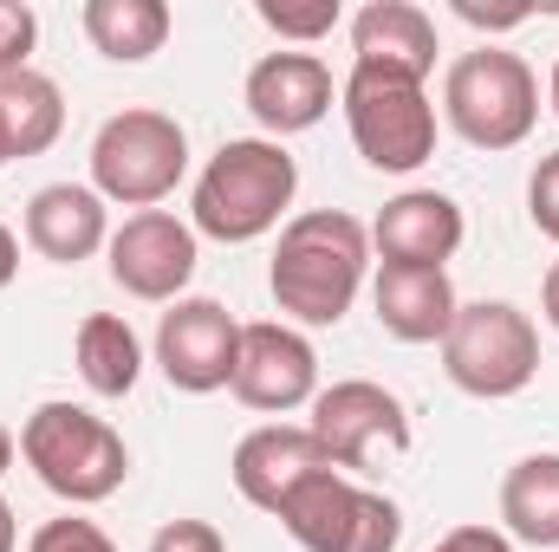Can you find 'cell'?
<instances>
[{
    "mask_svg": "<svg viewBox=\"0 0 559 552\" xmlns=\"http://www.w3.org/2000/svg\"><path fill=\"white\" fill-rule=\"evenodd\" d=\"M371 274V228L345 208H306L280 228L267 292L286 325H338Z\"/></svg>",
    "mask_w": 559,
    "mask_h": 552,
    "instance_id": "6da1fadb",
    "label": "cell"
},
{
    "mask_svg": "<svg viewBox=\"0 0 559 552\" xmlns=\"http://www.w3.org/2000/svg\"><path fill=\"white\" fill-rule=\"evenodd\" d=\"M293 195H299V163L286 156V143L228 137L209 156V169L195 176L189 228L222 241V248H241V241H261V235L286 228Z\"/></svg>",
    "mask_w": 559,
    "mask_h": 552,
    "instance_id": "7a4b0ae2",
    "label": "cell"
},
{
    "mask_svg": "<svg viewBox=\"0 0 559 552\" xmlns=\"http://www.w3.org/2000/svg\"><path fill=\"white\" fill-rule=\"evenodd\" d=\"M20 461L39 475L46 494L72 501V507H98L124 488L131 475V448L105 416L79 410V404H39L20 422Z\"/></svg>",
    "mask_w": 559,
    "mask_h": 552,
    "instance_id": "3957f363",
    "label": "cell"
},
{
    "mask_svg": "<svg viewBox=\"0 0 559 552\" xmlns=\"http://www.w3.org/2000/svg\"><path fill=\"white\" fill-rule=\"evenodd\" d=\"M442 118L468 149H521L540 124V79L521 52L475 46L442 72Z\"/></svg>",
    "mask_w": 559,
    "mask_h": 552,
    "instance_id": "277c9868",
    "label": "cell"
},
{
    "mask_svg": "<svg viewBox=\"0 0 559 552\" xmlns=\"http://www.w3.org/2000/svg\"><path fill=\"white\" fill-rule=\"evenodd\" d=\"M345 105V131L358 143V156L384 176H411L436 156V105L423 92V79L404 72H378V65H352L338 85Z\"/></svg>",
    "mask_w": 559,
    "mask_h": 552,
    "instance_id": "5b68a950",
    "label": "cell"
},
{
    "mask_svg": "<svg viewBox=\"0 0 559 552\" xmlns=\"http://www.w3.org/2000/svg\"><path fill=\"white\" fill-rule=\"evenodd\" d=\"M442 371L455 391L481 397V404H501V397H521L534 377H540V332L521 305L508 299H475L455 312L449 338H442Z\"/></svg>",
    "mask_w": 559,
    "mask_h": 552,
    "instance_id": "8992f818",
    "label": "cell"
},
{
    "mask_svg": "<svg viewBox=\"0 0 559 552\" xmlns=\"http://www.w3.org/2000/svg\"><path fill=\"white\" fill-rule=\"evenodd\" d=\"M189 176V137L169 111L131 105L118 118L98 124L92 137V189L118 208H156L163 195H176V182Z\"/></svg>",
    "mask_w": 559,
    "mask_h": 552,
    "instance_id": "52a82bcc",
    "label": "cell"
},
{
    "mask_svg": "<svg viewBox=\"0 0 559 552\" xmlns=\"http://www.w3.org/2000/svg\"><path fill=\"white\" fill-rule=\"evenodd\" d=\"M274 520L299 552H397L404 540V507L338 468L312 475Z\"/></svg>",
    "mask_w": 559,
    "mask_h": 552,
    "instance_id": "ba28073f",
    "label": "cell"
},
{
    "mask_svg": "<svg viewBox=\"0 0 559 552\" xmlns=\"http://www.w3.org/2000/svg\"><path fill=\"white\" fill-rule=\"evenodd\" d=\"M319 448L332 455V468H378L384 455L411 448V410L397 404V391L371 384V377H338L312 397V422Z\"/></svg>",
    "mask_w": 559,
    "mask_h": 552,
    "instance_id": "9c48e42d",
    "label": "cell"
},
{
    "mask_svg": "<svg viewBox=\"0 0 559 552\" xmlns=\"http://www.w3.org/2000/svg\"><path fill=\"white\" fill-rule=\"evenodd\" d=\"M235 358H241V319L222 299H176L156 325V371L189 391H228L235 384Z\"/></svg>",
    "mask_w": 559,
    "mask_h": 552,
    "instance_id": "30bf717a",
    "label": "cell"
},
{
    "mask_svg": "<svg viewBox=\"0 0 559 552\" xmlns=\"http://www.w3.org/2000/svg\"><path fill=\"white\" fill-rule=\"evenodd\" d=\"M228 391L261 416L312 410V397H319V351H312V338L299 325H286V319L241 325V358H235V384Z\"/></svg>",
    "mask_w": 559,
    "mask_h": 552,
    "instance_id": "8fae6325",
    "label": "cell"
},
{
    "mask_svg": "<svg viewBox=\"0 0 559 552\" xmlns=\"http://www.w3.org/2000/svg\"><path fill=\"white\" fill-rule=\"evenodd\" d=\"M111 279L131 292V299H150V305H176L182 286L195 279V228L176 221L169 208H143V215H124V228H111Z\"/></svg>",
    "mask_w": 559,
    "mask_h": 552,
    "instance_id": "7c38bea8",
    "label": "cell"
},
{
    "mask_svg": "<svg viewBox=\"0 0 559 552\" xmlns=\"http://www.w3.org/2000/svg\"><path fill=\"white\" fill-rule=\"evenodd\" d=\"M325 468H332V455L319 448V435H312L306 422H261V429H248V435L235 442V461H228L241 501L261 507V514H280V507H286L312 475H325Z\"/></svg>",
    "mask_w": 559,
    "mask_h": 552,
    "instance_id": "4fadbf2b",
    "label": "cell"
},
{
    "mask_svg": "<svg viewBox=\"0 0 559 552\" xmlns=\"http://www.w3.org/2000/svg\"><path fill=\"white\" fill-rule=\"evenodd\" d=\"M241 98H248L254 124L280 143V137H299V131L325 124L338 85H332V65L319 52H267V59H254Z\"/></svg>",
    "mask_w": 559,
    "mask_h": 552,
    "instance_id": "5bb4252c",
    "label": "cell"
},
{
    "mask_svg": "<svg viewBox=\"0 0 559 552\" xmlns=\"http://www.w3.org/2000/svg\"><path fill=\"white\" fill-rule=\"evenodd\" d=\"M462 235H468V221L442 189H404L371 221V248L384 254V267H442L449 274Z\"/></svg>",
    "mask_w": 559,
    "mask_h": 552,
    "instance_id": "9a60e30c",
    "label": "cell"
},
{
    "mask_svg": "<svg viewBox=\"0 0 559 552\" xmlns=\"http://www.w3.org/2000/svg\"><path fill=\"white\" fill-rule=\"evenodd\" d=\"M26 248L52 267H79L111 248V202L92 182H46L26 202Z\"/></svg>",
    "mask_w": 559,
    "mask_h": 552,
    "instance_id": "2e32d148",
    "label": "cell"
},
{
    "mask_svg": "<svg viewBox=\"0 0 559 552\" xmlns=\"http://www.w3.org/2000/svg\"><path fill=\"white\" fill-rule=\"evenodd\" d=\"M371 305H378V325L397 345H442L455 312H462V299H455L442 267H378Z\"/></svg>",
    "mask_w": 559,
    "mask_h": 552,
    "instance_id": "e0dca14e",
    "label": "cell"
},
{
    "mask_svg": "<svg viewBox=\"0 0 559 552\" xmlns=\"http://www.w3.org/2000/svg\"><path fill=\"white\" fill-rule=\"evenodd\" d=\"M352 65L429 79L436 72V20L417 0H371L352 13Z\"/></svg>",
    "mask_w": 559,
    "mask_h": 552,
    "instance_id": "ac0fdd59",
    "label": "cell"
},
{
    "mask_svg": "<svg viewBox=\"0 0 559 552\" xmlns=\"http://www.w3.org/2000/svg\"><path fill=\"white\" fill-rule=\"evenodd\" d=\"M79 26H85L92 52H105L111 65H143V59H156L169 46L176 20H169L163 0H85Z\"/></svg>",
    "mask_w": 559,
    "mask_h": 552,
    "instance_id": "d6986e66",
    "label": "cell"
},
{
    "mask_svg": "<svg viewBox=\"0 0 559 552\" xmlns=\"http://www.w3.org/2000/svg\"><path fill=\"white\" fill-rule=\"evenodd\" d=\"M501 533L521 547H559V455H521L501 481Z\"/></svg>",
    "mask_w": 559,
    "mask_h": 552,
    "instance_id": "ffe728a7",
    "label": "cell"
},
{
    "mask_svg": "<svg viewBox=\"0 0 559 552\" xmlns=\"http://www.w3.org/2000/svg\"><path fill=\"white\" fill-rule=\"evenodd\" d=\"M72 358H79L85 391L111 397V404L131 397L143 377V345H138V332H131V319H118V312H92L79 325V338H72Z\"/></svg>",
    "mask_w": 559,
    "mask_h": 552,
    "instance_id": "44dd1931",
    "label": "cell"
},
{
    "mask_svg": "<svg viewBox=\"0 0 559 552\" xmlns=\"http://www.w3.org/2000/svg\"><path fill=\"white\" fill-rule=\"evenodd\" d=\"M0 131H7V156L13 163L52 149L59 131H66V92H59V79H46L33 65L13 72V79H0Z\"/></svg>",
    "mask_w": 559,
    "mask_h": 552,
    "instance_id": "7402d4cb",
    "label": "cell"
},
{
    "mask_svg": "<svg viewBox=\"0 0 559 552\" xmlns=\"http://www.w3.org/2000/svg\"><path fill=\"white\" fill-rule=\"evenodd\" d=\"M254 13H261V26H267V33L293 39V46H319V39H325V33H338V20H345V7H338V0H261Z\"/></svg>",
    "mask_w": 559,
    "mask_h": 552,
    "instance_id": "603a6c76",
    "label": "cell"
},
{
    "mask_svg": "<svg viewBox=\"0 0 559 552\" xmlns=\"http://www.w3.org/2000/svg\"><path fill=\"white\" fill-rule=\"evenodd\" d=\"M33 46H39V13L26 0H0V79L26 72Z\"/></svg>",
    "mask_w": 559,
    "mask_h": 552,
    "instance_id": "cb8c5ba5",
    "label": "cell"
},
{
    "mask_svg": "<svg viewBox=\"0 0 559 552\" xmlns=\"http://www.w3.org/2000/svg\"><path fill=\"white\" fill-rule=\"evenodd\" d=\"M26 552H118V547H111V533H105L98 520L66 514V520H46V527L26 540Z\"/></svg>",
    "mask_w": 559,
    "mask_h": 552,
    "instance_id": "d4e9b609",
    "label": "cell"
},
{
    "mask_svg": "<svg viewBox=\"0 0 559 552\" xmlns=\"http://www.w3.org/2000/svg\"><path fill=\"white\" fill-rule=\"evenodd\" d=\"M527 221H534L547 241H559V149L540 156L534 176H527Z\"/></svg>",
    "mask_w": 559,
    "mask_h": 552,
    "instance_id": "484cf974",
    "label": "cell"
},
{
    "mask_svg": "<svg viewBox=\"0 0 559 552\" xmlns=\"http://www.w3.org/2000/svg\"><path fill=\"white\" fill-rule=\"evenodd\" d=\"M150 552H228V540L209 520H169V527H156Z\"/></svg>",
    "mask_w": 559,
    "mask_h": 552,
    "instance_id": "4316f807",
    "label": "cell"
},
{
    "mask_svg": "<svg viewBox=\"0 0 559 552\" xmlns=\"http://www.w3.org/2000/svg\"><path fill=\"white\" fill-rule=\"evenodd\" d=\"M429 552H514V540H508L501 527H481V520H475V527H449Z\"/></svg>",
    "mask_w": 559,
    "mask_h": 552,
    "instance_id": "83f0119b",
    "label": "cell"
},
{
    "mask_svg": "<svg viewBox=\"0 0 559 552\" xmlns=\"http://www.w3.org/2000/svg\"><path fill=\"white\" fill-rule=\"evenodd\" d=\"M13 274H20V241H13V228L0 221V292L13 286Z\"/></svg>",
    "mask_w": 559,
    "mask_h": 552,
    "instance_id": "f1b7e54d",
    "label": "cell"
},
{
    "mask_svg": "<svg viewBox=\"0 0 559 552\" xmlns=\"http://www.w3.org/2000/svg\"><path fill=\"white\" fill-rule=\"evenodd\" d=\"M540 312H547V325L559 332V261L547 267V279H540Z\"/></svg>",
    "mask_w": 559,
    "mask_h": 552,
    "instance_id": "f546056e",
    "label": "cell"
},
{
    "mask_svg": "<svg viewBox=\"0 0 559 552\" xmlns=\"http://www.w3.org/2000/svg\"><path fill=\"white\" fill-rule=\"evenodd\" d=\"M20 547V520H13V507H7V494H0V552Z\"/></svg>",
    "mask_w": 559,
    "mask_h": 552,
    "instance_id": "4dcf8cb0",
    "label": "cell"
},
{
    "mask_svg": "<svg viewBox=\"0 0 559 552\" xmlns=\"http://www.w3.org/2000/svg\"><path fill=\"white\" fill-rule=\"evenodd\" d=\"M13 455H20V435H13V429H0V475L13 468Z\"/></svg>",
    "mask_w": 559,
    "mask_h": 552,
    "instance_id": "1f68e13d",
    "label": "cell"
},
{
    "mask_svg": "<svg viewBox=\"0 0 559 552\" xmlns=\"http://www.w3.org/2000/svg\"><path fill=\"white\" fill-rule=\"evenodd\" d=\"M547 105H554V118H559V59H554V79H547Z\"/></svg>",
    "mask_w": 559,
    "mask_h": 552,
    "instance_id": "d6a6232c",
    "label": "cell"
},
{
    "mask_svg": "<svg viewBox=\"0 0 559 552\" xmlns=\"http://www.w3.org/2000/svg\"><path fill=\"white\" fill-rule=\"evenodd\" d=\"M7 163H13V156H7V131H0V169H7Z\"/></svg>",
    "mask_w": 559,
    "mask_h": 552,
    "instance_id": "836d02e7",
    "label": "cell"
}]
</instances>
